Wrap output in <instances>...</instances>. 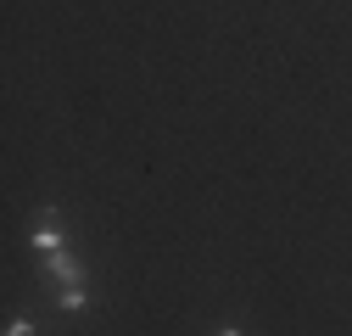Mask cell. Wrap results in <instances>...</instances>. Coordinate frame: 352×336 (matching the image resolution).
I'll list each match as a JSON object with an SVG mask.
<instances>
[{
  "instance_id": "cell-5",
  "label": "cell",
  "mask_w": 352,
  "mask_h": 336,
  "mask_svg": "<svg viewBox=\"0 0 352 336\" xmlns=\"http://www.w3.org/2000/svg\"><path fill=\"white\" fill-rule=\"evenodd\" d=\"M218 336H241V330H218Z\"/></svg>"
},
{
  "instance_id": "cell-4",
  "label": "cell",
  "mask_w": 352,
  "mask_h": 336,
  "mask_svg": "<svg viewBox=\"0 0 352 336\" xmlns=\"http://www.w3.org/2000/svg\"><path fill=\"white\" fill-rule=\"evenodd\" d=\"M6 336H39V330H34V325H28V319H17V325H12V330H6Z\"/></svg>"
},
{
  "instance_id": "cell-1",
  "label": "cell",
  "mask_w": 352,
  "mask_h": 336,
  "mask_svg": "<svg viewBox=\"0 0 352 336\" xmlns=\"http://www.w3.org/2000/svg\"><path fill=\"white\" fill-rule=\"evenodd\" d=\"M45 269H51V275L62 280V291H67V286H84V264L73 258L67 246H62V252H45Z\"/></svg>"
},
{
  "instance_id": "cell-2",
  "label": "cell",
  "mask_w": 352,
  "mask_h": 336,
  "mask_svg": "<svg viewBox=\"0 0 352 336\" xmlns=\"http://www.w3.org/2000/svg\"><path fill=\"white\" fill-rule=\"evenodd\" d=\"M34 246H39V252H62V224H56V213H51V207L34 219Z\"/></svg>"
},
{
  "instance_id": "cell-3",
  "label": "cell",
  "mask_w": 352,
  "mask_h": 336,
  "mask_svg": "<svg viewBox=\"0 0 352 336\" xmlns=\"http://www.w3.org/2000/svg\"><path fill=\"white\" fill-rule=\"evenodd\" d=\"M62 308H90V297H84V286H67V291H62Z\"/></svg>"
}]
</instances>
